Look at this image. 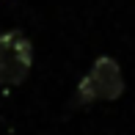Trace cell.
<instances>
[{
    "label": "cell",
    "mask_w": 135,
    "mask_h": 135,
    "mask_svg": "<svg viewBox=\"0 0 135 135\" xmlns=\"http://www.w3.org/2000/svg\"><path fill=\"white\" fill-rule=\"evenodd\" d=\"M124 94V75L116 58L99 55L91 69L80 77L75 88V105H94V102H113Z\"/></svg>",
    "instance_id": "cell-1"
},
{
    "label": "cell",
    "mask_w": 135,
    "mask_h": 135,
    "mask_svg": "<svg viewBox=\"0 0 135 135\" xmlns=\"http://www.w3.org/2000/svg\"><path fill=\"white\" fill-rule=\"evenodd\" d=\"M33 66V44L22 30L0 33V85H20Z\"/></svg>",
    "instance_id": "cell-2"
}]
</instances>
